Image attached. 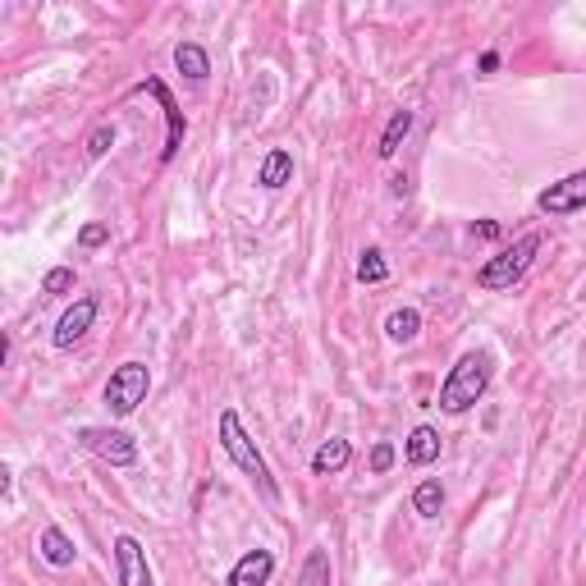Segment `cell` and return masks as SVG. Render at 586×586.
I'll use <instances>...</instances> for the list:
<instances>
[{"instance_id":"obj_1","label":"cell","mask_w":586,"mask_h":586,"mask_svg":"<svg viewBox=\"0 0 586 586\" xmlns=\"http://www.w3.org/2000/svg\"><path fill=\"white\" fill-rule=\"evenodd\" d=\"M220 449L229 454V463L239 467L243 477L257 486V495L266 504H280V486H275L271 467H266V458H261L257 440L248 435V426H243V417L234 413V408H220Z\"/></svg>"},{"instance_id":"obj_2","label":"cell","mask_w":586,"mask_h":586,"mask_svg":"<svg viewBox=\"0 0 586 586\" xmlns=\"http://www.w3.org/2000/svg\"><path fill=\"white\" fill-rule=\"evenodd\" d=\"M490 376H495V358H490L486 348L463 353V358L449 367L445 385H440V408H445L449 417L467 413V408H477V403L486 399V390H490Z\"/></svg>"},{"instance_id":"obj_3","label":"cell","mask_w":586,"mask_h":586,"mask_svg":"<svg viewBox=\"0 0 586 586\" xmlns=\"http://www.w3.org/2000/svg\"><path fill=\"white\" fill-rule=\"evenodd\" d=\"M541 234H522V239H513L509 248L504 252H495V257L486 261V266H481L477 271V284L481 289H490V293H500V289H513V284L522 280V275H527V266H532V257L536 252H541Z\"/></svg>"},{"instance_id":"obj_4","label":"cell","mask_w":586,"mask_h":586,"mask_svg":"<svg viewBox=\"0 0 586 586\" xmlns=\"http://www.w3.org/2000/svg\"><path fill=\"white\" fill-rule=\"evenodd\" d=\"M147 390H152V371H147V362H124V367L110 371L101 399H106V408L115 417H129V413H138V403L147 399Z\"/></svg>"},{"instance_id":"obj_5","label":"cell","mask_w":586,"mask_h":586,"mask_svg":"<svg viewBox=\"0 0 586 586\" xmlns=\"http://www.w3.org/2000/svg\"><path fill=\"white\" fill-rule=\"evenodd\" d=\"M78 445H83L87 454H97L101 463H110V467L138 463V440H133L129 431H115V426H83V431H78Z\"/></svg>"},{"instance_id":"obj_6","label":"cell","mask_w":586,"mask_h":586,"mask_svg":"<svg viewBox=\"0 0 586 586\" xmlns=\"http://www.w3.org/2000/svg\"><path fill=\"white\" fill-rule=\"evenodd\" d=\"M536 211H541V216H577V211H586V170H577V174H568V179H559V184L541 188Z\"/></svg>"},{"instance_id":"obj_7","label":"cell","mask_w":586,"mask_h":586,"mask_svg":"<svg viewBox=\"0 0 586 586\" xmlns=\"http://www.w3.org/2000/svg\"><path fill=\"white\" fill-rule=\"evenodd\" d=\"M133 92H152L156 101H161V110H165V147H161V165H170L174 156H179V147H184V133H188V124H184V110H179V101H174V92L161 83V78H147V83H138Z\"/></svg>"},{"instance_id":"obj_8","label":"cell","mask_w":586,"mask_h":586,"mask_svg":"<svg viewBox=\"0 0 586 586\" xmlns=\"http://www.w3.org/2000/svg\"><path fill=\"white\" fill-rule=\"evenodd\" d=\"M97 312H101V298L97 293H83L74 307H69L60 321H55V335H51V344L55 348H74L78 339L92 330V321H97Z\"/></svg>"},{"instance_id":"obj_9","label":"cell","mask_w":586,"mask_h":586,"mask_svg":"<svg viewBox=\"0 0 586 586\" xmlns=\"http://www.w3.org/2000/svg\"><path fill=\"white\" fill-rule=\"evenodd\" d=\"M115 573H120V586H156L152 568H147V550H142L138 536H120L115 541Z\"/></svg>"},{"instance_id":"obj_10","label":"cell","mask_w":586,"mask_h":586,"mask_svg":"<svg viewBox=\"0 0 586 586\" xmlns=\"http://www.w3.org/2000/svg\"><path fill=\"white\" fill-rule=\"evenodd\" d=\"M271 577H275V554L271 550H248L239 564L229 568L225 586H271Z\"/></svg>"},{"instance_id":"obj_11","label":"cell","mask_w":586,"mask_h":586,"mask_svg":"<svg viewBox=\"0 0 586 586\" xmlns=\"http://www.w3.org/2000/svg\"><path fill=\"white\" fill-rule=\"evenodd\" d=\"M37 550H42V559L51 568H74V559H78V545H74V536L65 532V527H42V536H37Z\"/></svg>"},{"instance_id":"obj_12","label":"cell","mask_w":586,"mask_h":586,"mask_svg":"<svg viewBox=\"0 0 586 586\" xmlns=\"http://www.w3.org/2000/svg\"><path fill=\"white\" fill-rule=\"evenodd\" d=\"M174 69L188 78V83H207L211 78V55L197 42H179L174 46Z\"/></svg>"},{"instance_id":"obj_13","label":"cell","mask_w":586,"mask_h":586,"mask_svg":"<svg viewBox=\"0 0 586 586\" xmlns=\"http://www.w3.org/2000/svg\"><path fill=\"white\" fill-rule=\"evenodd\" d=\"M257 184L261 188H284V184H293V152H284V147H271L266 152V161H261V170H257Z\"/></svg>"},{"instance_id":"obj_14","label":"cell","mask_w":586,"mask_h":586,"mask_svg":"<svg viewBox=\"0 0 586 586\" xmlns=\"http://www.w3.org/2000/svg\"><path fill=\"white\" fill-rule=\"evenodd\" d=\"M403 458L413 467H431L435 458H440V431H435V426H417V431L408 435V445H403Z\"/></svg>"},{"instance_id":"obj_15","label":"cell","mask_w":586,"mask_h":586,"mask_svg":"<svg viewBox=\"0 0 586 586\" xmlns=\"http://www.w3.org/2000/svg\"><path fill=\"white\" fill-rule=\"evenodd\" d=\"M348 463H353V445H348V440H326V445L312 454L316 477H335V472H344Z\"/></svg>"},{"instance_id":"obj_16","label":"cell","mask_w":586,"mask_h":586,"mask_svg":"<svg viewBox=\"0 0 586 586\" xmlns=\"http://www.w3.org/2000/svg\"><path fill=\"white\" fill-rule=\"evenodd\" d=\"M385 335L394 339V344H413L417 335H422V312L417 307H399V312L385 316Z\"/></svg>"},{"instance_id":"obj_17","label":"cell","mask_w":586,"mask_h":586,"mask_svg":"<svg viewBox=\"0 0 586 586\" xmlns=\"http://www.w3.org/2000/svg\"><path fill=\"white\" fill-rule=\"evenodd\" d=\"M408 133H413V110H394L390 124H385V133H380V147H376L380 161H390V156L403 147V138H408Z\"/></svg>"},{"instance_id":"obj_18","label":"cell","mask_w":586,"mask_h":586,"mask_svg":"<svg viewBox=\"0 0 586 586\" xmlns=\"http://www.w3.org/2000/svg\"><path fill=\"white\" fill-rule=\"evenodd\" d=\"M413 509L422 513V518H440V509H445V486L435 477H426L422 486L413 490Z\"/></svg>"},{"instance_id":"obj_19","label":"cell","mask_w":586,"mask_h":586,"mask_svg":"<svg viewBox=\"0 0 586 586\" xmlns=\"http://www.w3.org/2000/svg\"><path fill=\"white\" fill-rule=\"evenodd\" d=\"M298 586H330V554L316 545V550H307L303 559V573H298Z\"/></svg>"},{"instance_id":"obj_20","label":"cell","mask_w":586,"mask_h":586,"mask_svg":"<svg viewBox=\"0 0 586 586\" xmlns=\"http://www.w3.org/2000/svg\"><path fill=\"white\" fill-rule=\"evenodd\" d=\"M358 280L362 284H385L390 280V261H385V252L380 248H367L358 257Z\"/></svg>"},{"instance_id":"obj_21","label":"cell","mask_w":586,"mask_h":586,"mask_svg":"<svg viewBox=\"0 0 586 586\" xmlns=\"http://www.w3.org/2000/svg\"><path fill=\"white\" fill-rule=\"evenodd\" d=\"M74 289V266H51L42 280V293H69Z\"/></svg>"},{"instance_id":"obj_22","label":"cell","mask_w":586,"mask_h":586,"mask_svg":"<svg viewBox=\"0 0 586 586\" xmlns=\"http://www.w3.org/2000/svg\"><path fill=\"white\" fill-rule=\"evenodd\" d=\"M115 147V124H101V129L87 133V156H106Z\"/></svg>"},{"instance_id":"obj_23","label":"cell","mask_w":586,"mask_h":586,"mask_svg":"<svg viewBox=\"0 0 586 586\" xmlns=\"http://www.w3.org/2000/svg\"><path fill=\"white\" fill-rule=\"evenodd\" d=\"M394 458H399V454H394V445H390V440H380V445H371L367 463H371V472H376V477H385V472L394 467Z\"/></svg>"},{"instance_id":"obj_24","label":"cell","mask_w":586,"mask_h":586,"mask_svg":"<svg viewBox=\"0 0 586 586\" xmlns=\"http://www.w3.org/2000/svg\"><path fill=\"white\" fill-rule=\"evenodd\" d=\"M106 239H110V229H106V225H97V220L78 229V243H83V248H101Z\"/></svg>"},{"instance_id":"obj_25","label":"cell","mask_w":586,"mask_h":586,"mask_svg":"<svg viewBox=\"0 0 586 586\" xmlns=\"http://www.w3.org/2000/svg\"><path fill=\"white\" fill-rule=\"evenodd\" d=\"M472 234H477V239H486V243H495V239L504 234V229H500V220H481V225L472 229Z\"/></svg>"},{"instance_id":"obj_26","label":"cell","mask_w":586,"mask_h":586,"mask_svg":"<svg viewBox=\"0 0 586 586\" xmlns=\"http://www.w3.org/2000/svg\"><path fill=\"white\" fill-rule=\"evenodd\" d=\"M495 69H500V55L486 51V55H481V74H495Z\"/></svg>"}]
</instances>
